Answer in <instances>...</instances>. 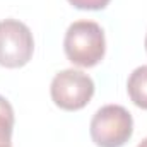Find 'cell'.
<instances>
[{
    "label": "cell",
    "instance_id": "8",
    "mask_svg": "<svg viewBox=\"0 0 147 147\" xmlns=\"http://www.w3.org/2000/svg\"><path fill=\"white\" fill-rule=\"evenodd\" d=\"M0 147H12L10 140H0Z\"/></svg>",
    "mask_w": 147,
    "mask_h": 147
},
{
    "label": "cell",
    "instance_id": "6",
    "mask_svg": "<svg viewBox=\"0 0 147 147\" xmlns=\"http://www.w3.org/2000/svg\"><path fill=\"white\" fill-rule=\"evenodd\" d=\"M14 108L12 105L0 96V140H10L14 130Z\"/></svg>",
    "mask_w": 147,
    "mask_h": 147
},
{
    "label": "cell",
    "instance_id": "7",
    "mask_svg": "<svg viewBox=\"0 0 147 147\" xmlns=\"http://www.w3.org/2000/svg\"><path fill=\"white\" fill-rule=\"evenodd\" d=\"M111 0H69V3L80 10H103Z\"/></svg>",
    "mask_w": 147,
    "mask_h": 147
},
{
    "label": "cell",
    "instance_id": "3",
    "mask_svg": "<svg viewBox=\"0 0 147 147\" xmlns=\"http://www.w3.org/2000/svg\"><path fill=\"white\" fill-rule=\"evenodd\" d=\"M50 94L60 110L79 111L86 108L94 96V82L82 70L67 69L58 72L50 86Z\"/></svg>",
    "mask_w": 147,
    "mask_h": 147
},
{
    "label": "cell",
    "instance_id": "1",
    "mask_svg": "<svg viewBox=\"0 0 147 147\" xmlns=\"http://www.w3.org/2000/svg\"><path fill=\"white\" fill-rule=\"evenodd\" d=\"M63 51L69 62L77 67H96L106 53V39L103 28L94 21H75L69 26Z\"/></svg>",
    "mask_w": 147,
    "mask_h": 147
},
{
    "label": "cell",
    "instance_id": "4",
    "mask_svg": "<svg viewBox=\"0 0 147 147\" xmlns=\"http://www.w3.org/2000/svg\"><path fill=\"white\" fill-rule=\"evenodd\" d=\"M34 38L31 29L17 19L0 21V65L21 69L33 58Z\"/></svg>",
    "mask_w": 147,
    "mask_h": 147
},
{
    "label": "cell",
    "instance_id": "5",
    "mask_svg": "<svg viewBox=\"0 0 147 147\" xmlns=\"http://www.w3.org/2000/svg\"><path fill=\"white\" fill-rule=\"evenodd\" d=\"M127 91L130 101L137 108L147 110V65L137 67L130 74L127 82Z\"/></svg>",
    "mask_w": 147,
    "mask_h": 147
},
{
    "label": "cell",
    "instance_id": "2",
    "mask_svg": "<svg viewBox=\"0 0 147 147\" xmlns=\"http://www.w3.org/2000/svg\"><path fill=\"white\" fill-rule=\"evenodd\" d=\"M89 132L98 147H123L134 134V118L120 105H106L94 113Z\"/></svg>",
    "mask_w": 147,
    "mask_h": 147
},
{
    "label": "cell",
    "instance_id": "9",
    "mask_svg": "<svg viewBox=\"0 0 147 147\" xmlns=\"http://www.w3.org/2000/svg\"><path fill=\"white\" fill-rule=\"evenodd\" d=\"M137 147H147V137H146V139H144V140H142V142H140Z\"/></svg>",
    "mask_w": 147,
    "mask_h": 147
},
{
    "label": "cell",
    "instance_id": "10",
    "mask_svg": "<svg viewBox=\"0 0 147 147\" xmlns=\"http://www.w3.org/2000/svg\"><path fill=\"white\" fill-rule=\"evenodd\" d=\"M144 45H146V51H147V34H146V41H144Z\"/></svg>",
    "mask_w": 147,
    "mask_h": 147
}]
</instances>
